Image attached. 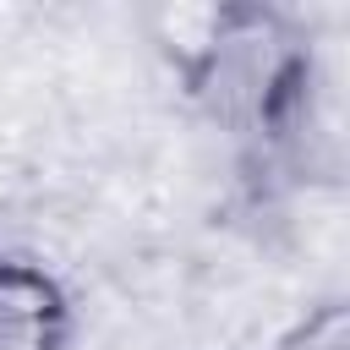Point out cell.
I'll return each instance as SVG.
<instances>
[{
  "mask_svg": "<svg viewBox=\"0 0 350 350\" xmlns=\"http://www.w3.org/2000/svg\"><path fill=\"white\" fill-rule=\"evenodd\" d=\"M295 33L268 11H219L197 49V93L230 126H273L301 93Z\"/></svg>",
  "mask_w": 350,
  "mask_h": 350,
  "instance_id": "cell-1",
  "label": "cell"
},
{
  "mask_svg": "<svg viewBox=\"0 0 350 350\" xmlns=\"http://www.w3.org/2000/svg\"><path fill=\"white\" fill-rule=\"evenodd\" d=\"M279 350H350V317H345V306H339V301L312 306V312L284 334Z\"/></svg>",
  "mask_w": 350,
  "mask_h": 350,
  "instance_id": "cell-3",
  "label": "cell"
},
{
  "mask_svg": "<svg viewBox=\"0 0 350 350\" xmlns=\"http://www.w3.org/2000/svg\"><path fill=\"white\" fill-rule=\"evenodd\" d=\"M0 350H60L55 284L11 257H0Z\"/></svg>",
  "mask_w": 350,
  "mask_h": 350,
  "instance_id": "cell-2",
  "label": "cell"
}]
</instances>
